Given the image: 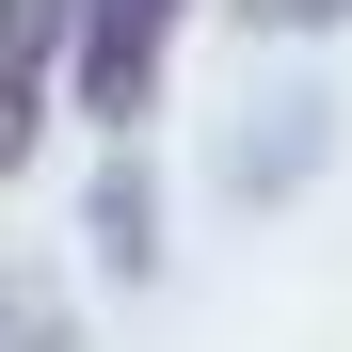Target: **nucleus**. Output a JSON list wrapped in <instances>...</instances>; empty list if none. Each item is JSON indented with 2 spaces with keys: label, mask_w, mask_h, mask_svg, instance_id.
Returning a JSON list of instances; mask_svg holds the SVG:
<instances>
[{
  "label": "nucleus",
  "mask_w": 352,
  "mask_h": 352,
  "mask_svg": "<svg viewBox=\"0 0 352 352\" xmlns=\"http://www.w3.org/2000/svg\"><path fill=\"white\" fill-rule=\"evenodd\" d=\"M176 16L192 0H65V48H80V112L96 129H144V96H160V65H176Z\"/></svg>",
  "instance_id": "1"
},
{
  "label": "nucleus",
  "mask_w": 352,
  "mask_h": 352,
  "mask_svg": "<svg viewBox=\"0 0 352 352\" xmlns=\"http://www.w3.org/2000/svg\"><path fill=\"white\" fill-rule=\"evenodd\" d=\"M48 80H65V0H0V176L32 160V129H48Z\"/></svg>",
  "instance_id": "2"
},
{
  "label": "nucleus",
  "mask_w": 352,
  "mask_h": 352,
  "mask_svg": "<svg viewBox=\"0 0 352 352\" xmlns=\"http://www.w3.org/2000/svg\"><path fill=\"white\" fill-rule=\"evenodd\" d=\"M0 352H65V305H48V272H0Z\"/></svg>",
  "instance_id": "3"
},
{
  "label": "nucleus",
  "mask_w": 352,
  "mask_h": 352,
  "mask_svg": "<svg viewBox=\"0 0 352 352\" xmlns=\"http://www.w3.org/2000/svg\"><path fill=\"white\" fill-rule=\"evenodd\" d=\"M256 32H305V16H352V0H241Z\"/></svg>",
  "instance_id": "4"
}]
</instances>
